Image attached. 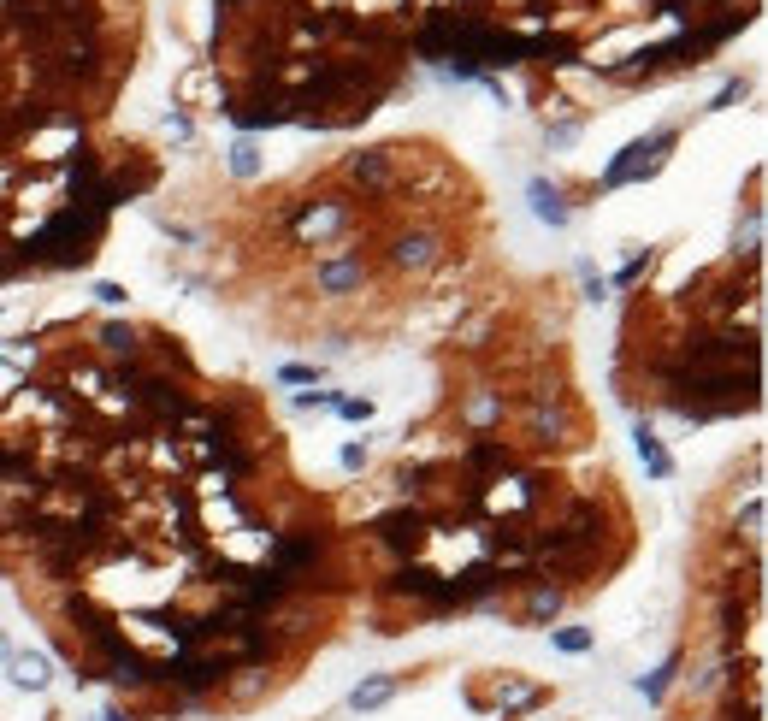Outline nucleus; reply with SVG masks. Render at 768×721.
<instances>
[{"label": "nucleus", "instance_id": "f257e3e1", "mask_svg": "<svg viewBox=\"0 0 768 721\" xmlns=\"http://www.w3.org/2000/svg\"><path fill=\"white\" fill-rule=\"evenodd\" d=\"M0 574L125 721L284 692L367 586L272 408L148 320L48 326L0 391Z\"/></svg>", "mask_w": 768, "mask_h": 721}, {"label": "nucleus", "instance_id": "f03ea898", "mask_svg": "<svg viewBox=\"0 0 768 721\" xmlns=\"http://www.w3.org/2000/svg\"><path fill=\"white\" fill-rule=\"evenodd\" d=\"M178 243L201 290L296 349H355L402 331L485 261L491 207L438 136H390L308 160L272 184H219Z\"/></svg>", "mask_w": 768, "mask_h": 721}, {"label": "nucleus", "instance_id": "7ed1b4c3", "mask_svg": "<svg viewBox=\"0 0 768 721\" xmlns=\"http://www.w3.org/2000/svg\"><path fill=\"white\" fill-rule=\"evenodd\" d=\"M142 0H0V284L89 266L160 154L113 131Z\"/></svg>", "mask_w": 768, "mask_h": 721}, {"label": "nucleus", "instance_id": "20e7f679", "mask_svg": "<svg viewBox=\"0 0 768 721\" xmlns=\"http://www.w3.org/2000/svg\"><path fill=\"white\" fill-rule=\"evenodd\" d=\"M467 0H213L219 113L243 131H349L402 89L414 60H444Z\"/></svg>", "mask_w": 768, "mask_h": 721}, {"label": "nucleus", "instance_id": "39448f33", "mask_svg": "<svg viewBox=\"0 0 768 721\" xmlns=\"http://www.w3.org/2000/svg\"><path fill=\"white\" fill-rule=\"evenodd\" d=\"M396 686H402V674H373L367 686H355V692H349V704H355V710H379Z\"/></svg>", "mask_w": 768, "mask_h": 721}, {"label": "nucleus", "instance_id": "423d86ee", "mask_svg": "<svg viewBox=\"0 0 768 721\" xmlns=\"http://www.w3.org/2000/svg\"><path fill=\"white\" fill-rule=\"evenodd\" d=\"M12 680L30 686V692H42V686H48V662H42V656H18V662H12Z\"/></svg>", "mask_w": 768, "mask_h": 721}, {"label": "nucleus", "instance_id": "0eeeda50", "mask_svg": "<svg viewBox=\"0 0 768 721\" xmlns=\"http://www.w3.org/2000/svg\"><path fill=\"white\" fill-rule=\"evenodd\" d=\"M556 645H562V651H585L591 633H585V627H568V633H556Z\"/></svg>", "mask_w": 768, "mask_h": 721}, {"label": "nucleus", "instance_id": "6e6552de", "mask_svg": "<svg viewBox=\"0 0 768 721\" xmlns=\"http://www.w3.org/2000/svg\"><path fill=\"white\" fill-rule=\"evenodd\" d=\"M0 656H6V639H0Z\"/></svg>", "mask_w": 768, "mask_h": 721}]
</instances>
